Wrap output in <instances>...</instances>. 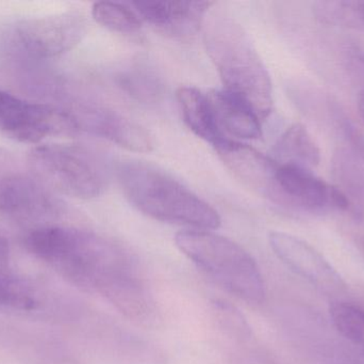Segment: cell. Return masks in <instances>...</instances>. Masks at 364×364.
Masks as SVG:
<instances>
[{
    "mask_svg": "<svg viewBox=\"0 0 364 364\" xmlns=\"http://www.w3.org/2000/svg\"><path fill=\"white\" fill-rule=\"evenodd\" d=\"M26 249L73 286L96 293L130 320H156V303L134 259L114 241L76 227L32 229Z\"/></svg>",
    "mask_w": 364,
    "mask_h": 364,
    "instance_id": "6da1fadb",
    "label": "cell"
},
{
    "mask_svg": "<svg viewBox=\"0 0 364 364\" xmlns=\"http://www.w3.org/2000/svg\"><path fill=\"white\" fill-rule=\"evenodd\" d=\"M203 38L224 90L246 103L261 121L269 118L274 104L271 76L245 29L232 17L216 14Z\"/></svg>",
    "mask_w": 364,
    "mask_h": 364,
    "instance_id": "7a4b0ae2",
    "label": "cell"
},
{
    "mask_svg": "<svg viewBox=\"0 0 364 364\" xmlns=\"http://www.w3.org/2000/svg\"><path fill=\"white\" fill-rule=\"evenodd\" d=\"M126 198L141 213L186 230L214 231L222 224L209 203L166 171L142 162H124L117 170Z\"/></svg>",
    "mask_w": 364,
    "mask_h": 364,
    "instance_id": "3957f363",
    "label": "cell"
},
{
    "mask_svg": "<svg viewBox=\"0 0 364 364\" xmlns=\"http://www.w3.org/2000/svg\"><path fill=\"white\" fill-rule=\"evenodd\" d=\"M175 245L197 269L227 292L248 303L264 301V278L252 254L213 231L183 230Z\"/></svg>",
    "mask_w": 364,
    "mask_h": 364,
    "instance_id": "277c9868",
    "label": "cell"
},
{
    "mask_svg": "<svg viewBox=\"0 0 364 364\" xmlns=\"http://www.w3.org/2000/svg\"><path fill=\"white\" fill-rule=\"evenodd\" d=\"M31 175L50 192L89 200L107 187V175L100 160L78 145H44L28 155Z\"/></svg>",
    "mask_w": 364,
    "mask_h": 364,
    "instance_id": "5b68a950",
    "label": "cell"
},
{
    "mask_svg": "<svg viewBox=\"0 0 364 364\" xmlns=\"http://www.w3.org/2000/svg\"><path fill=\"white\" fill-rule=\"evenodd\" d=\"M0 132L23 143H38L48 136H73L80 132L72 110L26 102L0 91Z\"/></svg>",
    "mask_w": 364,
    "mask_h": 364,
    "instance_id": "8992f818",
    "label": "cell"
},
{
    "mask_svg": "<svg viewBox=\"0 0 364 364\" xmlns=\"http://www.w3.org/2000/svg\"><path fill=\"white\" fill-rule=\"evenodd\" d=\"M267 198L284 207L309 213L331 209L348 211L352 205L341 188L329 185L311 169L278 162Z\"/></svg>",
    "mask_w": 364,
    "mask_h": 364,
    "instance_id": "52a82bcc",
    "label": "cell"
},
{
    "mask_svg": "<svg viewBox=\"0 0 364 364\" xmlns=\"http://www.w3.org/2000/svg\"><path fill=\"white\" fill-rule=\"evenodd\" d=\"M87 21L78 12L23 19L15 25L17 46L36 58H53L70 51L85 38Z\"/></svg>",
    "mask_w": 364,
    "mask_h": 364,
    "instance_id": "ba28073f",
    "label": "cell"
},
{
    "mask_svg": "<svg viewBox=\"0 0 364 364\" xmlns=\"http://www.w3.org/2000/svg\"><path fill=\"white\" fill-rule=\"evenodd\" d=\"M132 4L141 19L158 31L172 38H186L198 32L213 2L138 0Z\"/></svg>",
    "mask_w": 364,
    "mask_h": 364,
    "instance_id": "9c48e42d",
    "label": "cell"
},
{
    "mask_svg": "<svg viewBox=\"0 0 364 364\" xmlns=\"http://www.w3.org/2000/svg\"><path fill=\"white\" fill-rule=\"evenodd\" d=\"M274 254L291 271L316 286L333 288L340 284V277L326 259L303 239L288 234L274 232L269 235Z\"/></svg>",
    "mask_w": 364,
    "mask_h": 364,
    "instance_id": "30bf717a",
    "label": "cell"
},
{
    "mask_svg": "<svg viewBox=\"0 0 364 364\" xmlns=\"http://www.w3.org/2000/svg\"><path fill=\"white\" fill-rule=\"evenodd\" d=\"M213 147L225 167L237 180L267 198L277 165L274 158L229 138L223 139Z\"/></svg>",
    "mask_w": 364,
    "mask_h": 364,
    "instance_id": "8fae6325",
    "label": "cell"
},
{
    "mask_svg": "<svg viewBox=\"0 0 364 364\" xmlns=\"http://www.w3.org/2000/svg\"><path fill=\"white\" fill-rule=\"evenodd\" d=\"M81 128L82 132L138 153L151 152L155 145L153 137L144 128L106 107H91L83 115Z\"/></svg>",
    "mask_w": 364,
    "mask_h": 364,
    "instance_id": "7c38bea8",
    "label": "cell"
},
{
    "mask_svg": "<svg viewBox=\"0 0 364 364\" xmlns=\"http://www.w3.org/2000/svg\"><path fill=\"white\" fill-rule=\"evenodd\" d=\"M223 134L241 139H258L262 135L261 120L243 100L226 90L208 93Z\"/></svg>",
    "mask_w": 364,
    "mask_h": 364,
    "instance_id": "4fadbf2b",
    "label": "cell"
},
{
    "mask_svg": "<svg viewBox=\"0 0 364 364\" xmlns=\"http://www.w3.org/2000/svg\"><path fill=\"white\" fill-rule=\"evenodd\" d=\"M176 98L184 123L195 136L212 147L226 138L218 126L208 93L194 87H181L177 90Z\"/></svg>",
    "mask_w": 364,
    "mask_h": 364,
    "instance_id": "5bb4252c",
    "label": "cell"
},
{
    "mask_svg": "<svg viewBox=\"0 0 364 364\" xmlns=\"http://www.w3.org/2000/svg\"><path fill=\"white\" fill-rule=\"evenodd\" d=\"M276 162L312 169L321 162V151L307 128L293 124L280 137L274 147Z\"/></svg>",
    "mask_w": 364,
    "mask_h": 364,
    "instance_id": "9a60e30c",
    "label": "cell"
},
{
    "mask_svg": "<svg viewBox=\"0 0 364 364\" xmlns=\"http://www.w3.org/2000/svg\"><path fill=\"white\" fill-rule=\"evenodd\" d=\"M42 305V294L32 282L0 269V312H33Z\"/></svg>",
    "mask_w": 364,
    "mask_h": 364,
    "instance_id": "2e32d148",
    "label": "cell"
},
{
    "mask_svg": "<svg viewBox=\"0 0 364 364\" xmlns=\"http://www.w3.org/2000/svg\"><path fill=\"white\" fill-rule=\"evenodd\" d=\"M316 19L327 25L364 30L363 1L328 0L314 6Z\"/></svg>",
    "mask_w": 364,
    "mask_h": 364,
    "instance_id": "e0dca14e",
    "label": "cell"
},
{
    "mask_svg": "<svg viewBox=\"0 0 364 364\" xmlns=\"http://www.w3.org/2000/svg\"><path fill=\"white\" fill-rule=\"evenodd\" d=\"M92 16L102 27L119 33H136L142 27L138 13L119 2H95L92 6Z\"/></svg>",
    "mask_w": 364,
    "mask_h": 364,
    "instance_id": "ac0fdd59",
    "label": "cell"
},
{
    "mask_svg": "<svg viewBox=\"0 0 364 364\" xmlns=\"http://www.w3.org/2000/svg\"><path fill=\"white\" fill-rule=\"evenodd\" d=\"M119 87L141 102H155L162 94L159 78L146 66H129L117 76Z\"/></svg>",
    "mask_w": 364,
    "mask_h": 364,
    "instance_id": "d6986e66",
    "label": "cell"
},
{
    "mask_svg": "<svg viewBox=\"0 0 364 364\" xmlns=\"http://www.w3.org/2000/svg\"><path fill=\"white\" fill-rule=\"evenodd\" d=\"M333 326L340 335L364 348V310L348 303H335L331 307Z\"/></svg>",
    "mask_w": 364,
    "mask_h": 364,
    "instance_id": "ffe728a7",
    "label": "cell"
},
{
    "mask_svg": "<svg viewBox=\"0 0 364 364\" xmlns=\"http://www.w3.org/2000/svg\"><path fill=\"white\" fill-rule=\"evenodd\" d=\"M23 171L14 156L0 147V197Z\"/></svg>",
    "mask_w": 364,
    "mask_h": 364,
    "instance_id": "44dd1931",
    "label": "cell"
},
{
    "mask_svg": "<svg viewBox=\"0 0 364 364\" xmlns=\"http://www.w3.org/2000/svg\"><path fill=\"white\" fill-rule=\"evenodd\" d=\"M346 130L348 132V136L350 137V142L354 145L356 151L360 154L361 157L364 160V134L363 132H359L358 130L354 128V126L348 125L346 124Z\"/></svg>",
    "mask_w": 364,
    "mask_h": 364,
    "instance_id": "7402d4cb",
    "label": "cell"
},
{
    "mask_svg": "<svg viewBox=\"0 0 364 364\" xmlns=\"http://www.w3.org/2000/svg\"><path fill=\"white\" fill-rule=\"evenodd\" d=\"M10 246L8 239L0 233V269H9Z\"/></svg>",
    "mask_w": 364,
    "mask_h": 364,
    "instance_id": "603a6c76",
    "label": "cell"
},
{
    "mask_svg": "<svg viewBox=\"0 0 364 364\" xmlns=\"http://www.w3.org/2000/svg\"><path fill=\"white\" fill-rule=\"evenodd\" d=\"M358 107L361 118L364 120V89L361 91L360 95H359Z\"/></svg>",
    "mask_w": 364,
    "mask_h": 364,
    "instance_id": "cb8c5ba5",
    "label": "cell"
}]
</instances>
